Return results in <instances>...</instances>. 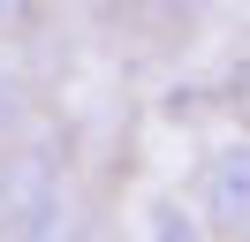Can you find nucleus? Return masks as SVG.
I'll return each mask as SVG.
<instances>
[{
    "instance_id": "1",
    "label": "nucleus",
    "mask_w": 250,
    "mask_h": 242,
    "mask_svg": "<svg viewBox=\"0 0 250 242\" xmlns=\"http://www.w3.org/2000/svg\"><path fill=\"white\" fill-rule=\"evenodd\" d=\"M197 220L220 227V235H235L250 220V136H228V144L205 151V166H197Z\"/></svg>"
},
{
    "instance_id": "2",
    "label": "nucleus",
    "mask_w": 250,
    "mask_h": 242,
    "mask_svg": "<svg viewBox=\"0 0 250 242\" xmlns=\"http://www.w3.org/2000/svg\"><path fill=\"white\" fill-rule=\"evenodd\" d=\"M53 189H61V166H53V151L16 144V136H8V151H0V235H8V227H16L31 204H46Z\"/></svg>"
},
{
    "instance_id": "3",
    "label": "nucleus",
    "mask_w": 250,
    "mask_h": 242,
    "mask_svg": "<svg viewBox=\"0 0 250 242\" xmlns=\"http://www.w3.org/2000/svg\"><path fill=\"white\" fill-rule=\"evenodd\" d=\"M0 242H83V212H76V197H68V189H53L46 204H31Z\"/></svg>"
},
{
    "instance_id": "4",
    "label": "nucleus",
    "mask_w": 250,
    "mask_h": 242,
    "mask_svg": "<svg viewBox=\"0 0 250 242\" xmlns=\"http://www.w3.org/2000/svg\"><path fill=\"white\" fill-rule=\"evenodd\" d=\"M31 114H38V99H31V76H23L16 60H0V144L31 129Z\"/></svg>"
},
{
    "instance_id": "5",
    "label": "nucleus",
    "mask_w": 250,
    "mask_h": 242,
    "mask_svg": "<svg viewBox=\"0 0 250 242\" xmlns=\"http://www.w3.org/2000/svg\"><path fill=\"white\" fill-rule=\"evenodd\" d=\"M152 242H205V220L182 212L174 197H159V204H152Z\"/></svg>"
},
{
    "instance_id": "6",
    "label": "nucleus",
    "mask_w": 250,
    "mask_h": 242,
    "mask_svg": "<svg viewBox=\"0 0 250 242\" xmlns=\"http://www.w3.org/2000/svg\"><path fill=\"white\" fill-rule=\"evenodd\" d=\"M144 15H152V23H167V30H182V23H197L205 8H212V0H137Z\"/></svg>"
},
{
    "instance_id": "7",
    "label": "nucleus",
    "mask_w": 250,
    "mask_h": 242,
    "mask_svg": "<svg viewBox=\"0 0 250 242\" xmlns=\"http://www.w3.org/2000/svg\"><path fill=\"white\" fill-rule=\"evenodd\" d=\"M31 8H38V0H0V38H8V30H23V23H31Z\"/></svg>"
},
{
    "instance_id": "8",
    "label": "nucleus",
    "mask_w": 250,
    "mask_h": 242,
    "mask_svg": "<svg viewBox=\"0 0 250 242\" xmlns=\"http://www.w3.org/2000/svg\"><path fill=\"white\" fill-rule=\"evenodd\" d=\"M235 242H250V220H243V227H235Z\"/></svg>"
}]
</instances>
